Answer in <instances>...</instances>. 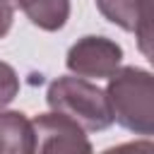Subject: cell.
I'll return each instance as SVG.
<instances>
[{"label":"cell","mask_w":154,"mask_h":154,"mask_svg":"<svg viewBox=\"0 0 154 154\" xmlns=\"http://www.w3.org/2000/svg\"><path fill=\"white\" fill-rule=\"evenodd\" d=\"M106 99L120 128L135 135L154 132V82L147 70L132 65L116 70L108 77Z\"/></svg>","instance_id":"cell-1"},{"label":"cell","mask_w":154,"mask_h":154,"mask_svg":"<svg viewBox=\"0 0 154 154\" xmlns=\"http://www.w3.org/2000/svg\"><path fill=\"white\" fill-rule=\"evenodd\" d=\"M46 101L51 111L72 118L82 130L99 132L113 123L106 91L84 77H58L48 84Z\"/></svg>","instance_id":"cell-2"},{"label":"cell","mask_w":154,"mask_h":154,"mask_svg":"<svg viewBox=\"0 0 154 154\" xmlns=\"http://www.w3.org/2000/svg\"><path fill=\"white\" fill-rule=\"evenodd\" d=\"M123 60V48L106 36H84L70 46L65 65L77 77L108 79Z\"/></svg>","instance_id":"cell-3"},{"label":"cell","mask_w":154,"mask_h":154,"mask_svg":"<svg viewBox=\"0 0 154 154\" xmlns=\"http://www.w3.org/2000/svg\"><path fill=\"white\" fill-rule=\"evenodd\" d=\"M31 128H34V149L38 152H53V154L91 152L84 130L72 118L58 111L36 116L31 120Z\"/></svg>","instance_id":"cell-4"},{"label":"cell","mask_w":154,"mask_h":154,"mask_svg":"<svg viewBox=\"0 0 154 154\" xmlns=\"http://www.w3.org/2000/svg\"><path fill=\"white\" fill-rule=\"evenodd\" d=\"M96 7L108 22L135 34L144 55L152 53L149 51V38H152L149 0H96Z\"/></svg>","instance_id":"cell-5"},{"label":"cell","mask_w":154,"mask_h":154,"mask_svg":"<svg viewBox=\"0 0 154 154\" xmlns=\"http://www.w3.org/2000/svg\"><path fill=\"white\" fill-rule=\"evenodd\" d=\"M34 128L31 120L19 111L0 113V154H31Z\"/></svg>","instance_id":"cell-6"},{"label":"cell","mask_w":154,"mask_h":154,"mask_svg":"<svg viewBox=\"0 0 154 154\" xmlns=\"http://www.w3.org/2000/svg\"><path fill=\"white\" fill-rule=\"evenodd\" d=\"M22 12L43 31H58L70 17V0H17Z\"/></svg>","instance_id":"cell-7"},{"label":"cell","mask_w":154,"mask_h":154,"mask_svg":"<svg viewBox=\"0 0 154 154\" xmlns=\"http://www.w3.org/2000/svg\"><path fill=\"white\" fill-rule=\"evenodd\" d=\"M17 94H19V77H17V72H14L12 65L0 60V108L12 103Z\"/></svg>","instance_id":"cell-8"},{"label":"cell","mask_w":154,"mask_h":154,"mask_svg":"<svg viewBox=\"0 0 154 154\" xmlns=\"http://www.w3.org/2000/svg\"><path fill=\"white\" fill-rule=\"evenodd\" d=\"M12 19H14V5L0 0V38L7 36V31L12 29Z\"/></svg>","instance_id":"cell-9"},{"label":"cell","mask_w":154,"mask_h":154,"mask_svg":"<svg viewBox=\"0 0 154 154\" xmlns=\"http://www.w3.org/2000/svg\"><path fill=\"white\" fill-rule=\"evenodd\" d=\"M7 2H12V5H17V0H7Z\"/></svg>","instance_id":"cell-10"}]
</instances>
